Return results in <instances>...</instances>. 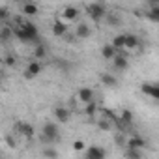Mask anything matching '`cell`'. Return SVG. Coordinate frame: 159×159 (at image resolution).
I'll list each match as a JSON object with an SVG mask.
<instances>
[{
  "instance_id": "1",
  "label": "cell",
  "mask_w": 159,
  "mask_h": 159,
  "mask_svg": "<svg viewBox=\"0 0 159 159\" xmlns=\"http://www.w3.org/2000/svg\"><path fill=\"white\" fill-rule=\"evenodd\" d=\"M13 34L25 41V43H30V41H38V26L30 21H19L13 28Z\"/></svg>"
},
{
  "instance_id": "2",
  "label": "cell",
  "mask_w": 159,
  "mask_h": 159,
  "mask_svg": "<svg viewBox=\"0 0 159 159\" xmlns=\"http://www.w3.org/2000/svg\"><path fill=\"white\" fill-rule=\"evenodd\" d=\"M86 13L92 17V21H101V19L107 17V8L101 2H92V4L86 6Z\"/></svg>"
},
{
  "instance_id": "3",
  "label": "cell",
  "mask_w": 159,
  "mask_h": 159,
  "mask_svg": "<svg viewBox=\"0 0 159 159\" xmlns=\"http://www.w3.org/2000/svg\"><path fill=\"white\" fill-rule=\"evenodd\" d=\"M41 133H43V140H47V142H54V140L60 139V129H58V125L54 122H47L43 125Z\"/></svg>"
},
{
  "instance_id": "4",
  "label": "cell",
  "mask_w": 159,
  "mask_h": 159,
  "mask_svg": "<svg viewBox=\"0 0 159 159\" xmlns=\"http://www.w3.org/2000/svg\"><path fill=\"white\" fill-rule=\"evenodd\" d=\"M107 152L101 146H88L86 148V159H105Z\"/></svg>"
},
{
  "instance_id": "5",
  "label": "cell",
  "mask_w": 159,
  "mask_h": 159,
  "mask_svg": "<svg viewBox=\"0 0 159 159\" xmlns=\"http://www.w3.org/2000/svg\"><path fill=\"white\" fill-rule=\"evenodd\" d=\"M140 92L144 96H150L153 99L159 101V84H150V83H142L140 84Z\"/></svg>"
},
{
  "instance_id": "6",
  "label": "cell",
  "mask_w": 159,
  "mask_h": 159,
  "mask_svg": "<svg viewBox=\"0 0 159 159\" xmlns=\"http://www.w3.org/2000/svg\"><path fill=\"white\" fill-rule=\"evenodd\" d=\"M77 98H79V101H83L84 105H88V103L94 101V90L88 88V86H83V88H79Z\"/></svg>"
},
{
  "instance_id": "7",
  "label": "cell",
  "mask_w": 159,
  "mask_h": 159,
  "mask_svg": "<svg viewBox=\"0 0 159 159\" xmlns=\"http://www.w3.org/2000/svg\"><path fill=\"white\" fill-rule=\"evenodd\" d=\"M15 131L19 133V135H23V137H26V139H32L34 137V127L30 125V124H25V122H19L17 125H15Z\"/></svg>"
},
{
  "instance_id": "8",
  "label": "cell",
  "mask_w": 159,
  "mask_h": 159,
  "mask_svg": "<svg viewBox=\"0 0 159 159\" xmlns=\"http://www.w3.org/2000/svg\"><path fill=\"white\" fill-rule=\"evenodd\" d=\"M75 36L79 39H86V38L92 36V28L86 23H81V25H77V28H75Z\"/></svg>"
},
{
  "instance_id": "9",
  "label": "cell",
  "mask_w": 159,
  "mask_h": 159,
  "mask_svg": "<svg viewBox=\"0 0 159 159\" xmlns=\"http://www.w3.org/2000/svg\"><path fill=\"white\" fill-rule=\"evenodd\" d=\"M144 146H146V140H144L142 137H139V135H135V137H129V139H127V148L142 150Z\"/></svg>"
},
{
  "instance_id": "10",
  "label": "cell",
  "mask_w": 159,
  "mask_h": 159,
  "mask_svg": "<svg viewBox=\"0 0 159 159\" xmlns=\"http://www.w3.org/2000/svg\"><path fill=\"white\" fill-rule=\"evenodd\" d=\"M62 17H64L66 21H75V19L79 17V8H75V6H66V8L62 10Z\"/></svg>"
},
{
  "instance_id": "11",
  "label": "cell",
  "mask_w": 159,
  "mask_h": 159,
  "mask_svg": "<svg viewBox=\"0 0 159 159\" xmlns=\"http://www.w3.org/2000/svg\"><path fill=\"white\" fill-rule=\"evenodd\" d=\"M112 64H114V69H118V71H125L127 66H129V60H127V56L118 54V56L112 60Z\"/></svg>"
},
{
  "instance_id": "12",
  "label": "cell",
  "mask_w": 159,
  "mask_h": 159,
  "mask_svg": "<svg viewBox=\"0 0 159 159\" xmlns=\"http://www.w3.org/2000/svg\"><path fill=\"white\" fill-rule=\"evenodd\" d=\"M39 71H41V64L39 62H30L28 67H26V71H25V77L26 79H32V77L39 75Z\"/></svg>"
},
{
  "instance_id": "13",
  "label": "cell",
  "mask_w": 159,
  "mask_h": 159,
  "mask_svg": "<svg viewBox=\"0 0 159 159\" xmlns=\"http://www.w3.org/2000/svg\"><path fill=\"white\" fill-rule=\"evenodd\" d=\"M54 118H56L60 124H66V122H69V111H67L66 107H56V109H54Z\"/></svg>"
},
{
  "instance_id": "14",
  "label": "cell",
  "mask_w": 159,
  "mask_h": 159,
  "mask_svg": "<svg viewBox=\"0 0 159 159\" xmlns=\"http://www.w3.org/2000/svg\"><path fill=\"white\" fill-rule=\"evenodd\" d=\"M101 56H103L105 60H114V58L118 56V51H116L112 45H103V49H101Z\"/></svg>"
},
{
  "instance_id": "15",
  "label": "cell",
  "mask_w": 159,
  "mask_h": 159,
  "mask_svg": "<svg viewBox=\"0 0 159 159\" xmlns=\"http://www.w3.org/2000/svg\"><path fill=\"white\" fill-rule=\"evenodd\" d=\"M66 32H67V25H66L64 21L56 19L54 25H52V34H54V36H64Z\"/></svg>"
},
{
  "instance_id": "16",
  "label": "cell",
  "mask_w": 159,
  "mask_h": 159,
  "mask_svg": "<svg viewBox=\"0 0 159 159\" xmlns=\"http://www.w3.org/2000/svg\"><path fill=\"white\" fill-rule=\"evenodd\" d=\"M116 51H122V49H125V34H116L114 38H112V43H111Z\"/></svg>"
},
{
  "instance_id": "17",
  "label": "cell",
  "mask_w": 159,
  "mask_h": 159,
  "mask_svg": "<svg viewBox=\"0 0 159 159\" xmlns=\"http://www.w3.org/2000/svg\"><path fill=\"white\" fill-rule=\"evenodd\" d=\"M139 45H140V41L135 34H125V49H137Z\"/></svg>"
},
{
  "instance_id": "18",
  "label": "cell",
  "mask_w": 159,
  "mask_h": 159,
  "mask_svg": "<svg viewBox=\"0 0 159 159\" xmlns=\"http://www.w3.org/2000/svg\"><path fill=\"white\" fill-rule=\"evenodd\" d=\"M101 83H103L105 86H116V84H118V79H116L114 75H111V73H103V75H101Z\"/></svg>"
},
{
  "instance_id": "19",
  "label": "cell",
  "mask_w": 159,
  "mask_h": 159,
  "mask_svg": "<svg viewBox=\"0 0 159 159\" xmlns=\"http://www.w3.org/2000/svg\"><path fill=\"white\" fill-rule=\"evenodd\" d=\"M23 13L25 15H36L38 13V6L34 2H26V4H23Z\"/></svg>"
},
{
  "instance_id": "20",
  "label": "cell",
  "mask_w": 159,
  "mask_h": 159,
  "mask_svg": "<svg viewBox=\"0 0 159 159\" xmlns=\"http://www.w3.org/2000/svg\"><path fill=\"white\" fill-rule=\"evenodd\" d=\"M125 159H142V153H140V150L125 148Z\"/></svg>"
},
{
  "instance_id": "21",
  "label": "cell",
  "mask_w": 159,
  "mask_h": 159,
  "mask_svg": "<svg viewBox=\"0 0 159 159\" xmlns=\"http://www.w3.org/2000/svg\"><path fill=\"white\" fill-rule=\"evenodd\" d=\"M105 21H107L111 26H120V23H122V19H120L116 13H109V15L105 17Z\"/></svg>"
},
{
  "instance_id": "22",
  "label": "cell",
  "mask_w": 159,
  "mask_h": 159,
  "mask_svg": "<svg viewBox=\"0 0 159 159\" xmlns=\"http://www.w3.org/2000/svg\"><path fill=\"white\" fill-rule=\"evenodd\" d=\"M41 153H43V157H45V159H58V155H60L54 148H43V152H41Z\"/></svg>"
},
{
  "instance_id": "23",
  "label": "cell",
  "mask_w": 159,
  "mask_h": 159,
  "mask_svg": "<svg viewBox=\"0 0 159 159\" xmlns=\"http://www.w3.org/2000/svg\"><path fill=\"white\" fill-rule=\"evenodd\" d=\"M146 17H148L150 21H155V23H159V6H155V8H150V10H148V13H146Z\"/></svg>"
},
{
  "instance_id": "24",
  "label": "cell",
  "mask_w": 159,
  "mask_h": 159,
  "mask_svg": "<svg viewBox=\"0 0 159 159\" xmlns=\"http://www.w3.org/2000/svg\"><path fill=\"white\" fill-rule=\"evenodd\" d=\"M114 144L127 148V139H125V135H124V133H116V135H114Z\"/></svg>"
},
{
  "instance_id": "25",
  "label": "cell",
  "mask_w": 159,
  "mask_h": 159,
  "mask_svg": "<svg viewBox=\"0 0 159 159\" xmlns=\"http://www.w3.org/2000/svg\"><path fill=\"white\" fill-rule=\"evenodd\" d=\"M45 52H47V49H45V45H36V49H34V56L39 60V58H43L45 56Z\"/></svg>"
},
{
  "instance_id": "26",
  "label": "cell",
  "mask_w": 159,
  "mask_h": 159,
  "mask_svg": "<svg viewBox=\"0 0 159 159\" xmlns=\"http://www.w3.org/2000/svg\"><path fill=\"white\" fill-rule=\"evenodd\" d=\"M96 109H98V105L92 101V103H88V105L84 107V112H86L88 116H94V114H96Z\"/></svg>"
},
{
  "instance_id": "27",
  "label": "cell",
  "mask_w": 159,
  "mask_h": 159,
  "mask_svg": "<svg viewBox=\"0 0 159 159\" xmlns=\"http://www.w3.org/2000/svg\"><path fill=\"white\" fill-rule=\"evenodd\" d=\"M73 150H75V152H83V150L86 152V144H84L83 140H75V142H73Z\"/></svg>"
},
{
  "instance_id": "28",
  "label": "cell",
  "mask_w": 159,
  "mask_h": 159,
  "mask_svg": "<svg viewBox=\"0 0 159 159\" xmlns=\"http://www.w3.org/2000/svg\"><path fill=\"white\" fill-rule=\"evenodd\" d=\"M11 32H13V30H11L10 26H4V28H2V36H0V38H2V41H8L10 36H11Z\"/></svg>"
},
{
  "instance_id": "29",
  "label": "cell",
  "mask_w": 159,
  "mask_h": 159,
  "mask_svg": "<svg viewBox=\"0 0 159 159\" xmlns=\"http://www.w3.org/2000/svg\"><path fill=\"white\" fill-rule=\"evenodd\" d=\"M98 125H99V129H103V131H109V129H111V124H109L105 118H103V120H99V122H98Z\"/></svg>"
},
{
  "instance_id": "30",
  "label": "cell",
  "mask_w": 159,
  "mask_h": 159,
  "mask_svg": "<svg viewBox=\"0 0 159 159\" xmlns=\"http://www.w3.org/2000/svg\"><path fill=\"white\" fill-rule=\"evenodd\" d=\"M0 19H8V8L0 6Z\"/></svg>"
},
{
  "instance_id": "31",
  "label": "cell",
  "mask_w": 159,
  "mask_h": 159,
  "mask_svg": "<svg viewBox=\"0 0 159 159\" xmlns=\"http://www.w3.org/2000/svg\"><path fill=\"white\" fill-rule=\"evenodd\" d=\"M4 64H6V66H13V64H15V56L8 54V56H6V60H4Z\"/></svg>"
},
{
  "instance_id": "32",
  "label": "cell",
  "mask_w": 159,
  "mask_h": 159,
  "mask_svg": "<svg viewBox=\"0 0 159 159\" xmlns=\"http://www.w3.org/2000/svg\"><path fill=\"white\" fill-rule=\"evenodd\" d=\"M8 144H10V146H15V140H13L11 137H8Z\"/></svg>"
}]
</instances>
